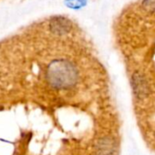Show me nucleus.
Listing matches in <instances>:
<instances>
[{
	"instance_id": "obj_5",
	"label": "nucleus",
	"mask_w": 155,
	"mask_h": 155,
	"mask_svg": "<svg viewBox=\"0 0 155 155\" xmlns=\"http://www.w3.org/2000/svg\"><path fill=\"white\" fill-rule=\"evenodd\" d=\"M98 150L100 152H102L103 155H106L108 153H110L112 151V148H111V143L107 142L106 140H101L99 144H98Z\"/></svg>"
},
{
	"instance_id": "obj_1",
	"label": "nucleus",
	"mask_w": 155,
	"mask_h": 155,
	"mask_svg": "<svg viewBox=\"0 0 155 155\" xmlns=\"http://www.w3.org/2000/svg\"><path fill=\"white\" fill-rule=\"evenodd\" d=\"M46 76L50 86L58 90L71 89L79 80V72L75 65L64 58L51 61L48 66Z\"/></svg>"
},
{
	"instance_id": "obj_6",
	"label": "nucleus",
	"mask_w": 155,
	"mask_h": 155,
	"mask_svg": "<svg viewBox=\"0 0 155 155\" xmlns=\"http://www.w3.org/2000/svg\"><path fill=\"white\" fill-rule=\"evenodd\" d=\"M144 8L149 11H155V0H144L143 2Z\"/></svg>"
},
{
	"instance_id": "obj_4",
	"label": "nucleus",
	"mask_w": 155,
	"mask_h": 155,
	"mask_svg": "<svg viewBox=\"0 0 155 155\" xmlns=\"http://www.w3.org/2000/svg\"><path fill=\"white\" fill-rule=\"evenodd\" d=\"M87 0H65V5L70 9H81L85 7Z\"/></svg>"
},
{
	"instance_id": "obj_3",
	"label": "nucleus",
	"mask_w": 155,
	"mask_h": 155,
	"mask_svg": "<svg viewBox=\"0 0 155 155\" xmlns=\"http://www.w3.org/2000/svg\"><path fill=\"white\" fill-rule=\"evenodd\" d=\"M50 28L51 30L57 34H64L70 29V24L63 18H56L51 21Z\"/></svg>"
},
{
	"instance_id": "obj_2",
	"label": "nucleus",
	"mask_w": 155,
	"mask_h": 155,
	"mask_svg": "<svg viewBox=\"0 0 155 155\" xmlns=\"http://www.w3.org/2000/svg\"><path fill=\"white\" fill-rule=\"evenodd\" d=\"M132 87L139 98H143L148 93V84L144 77L140 74H134L132 77Z\"/></svg>"
}]
</instances>
